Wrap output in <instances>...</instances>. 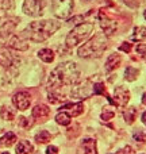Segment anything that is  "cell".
<instances>
[{"label": "cell", "mask_w": 146, "mask_h": 154, "mask_svg": "<svg viewBox=\"0 0 146 154\" xmlns=\"http://www.w3.org/2000/svg\"><path fill=\"white\" fill-rule=\"evenodd\" d=\"M79 80H80V70L74 62L60 64L56 69L51 70L50 76H49L48 80L49 93H56V95L65 97L64 95H61V89L70 87V85H74L76 82H79Z\"/></svg>", "instance_id": "obj_1"}, {"label": "cell", "mask_w": 146, "mask_h": 154, "mask_svg": "<svg viewBox=\"0 0 146 154\" xmlns=\"http://www.w3.org/2000/svg\"><path fill=\"white\" fill-rule=\"evenodd\" d=\"M61 27V23L56 20H37L31 22L22 32V37H26L34 42H43L49 39L57 30Z\"/></svg>", "instance_id": "obj_2"}, {"label": "cell", "mask_w": 146, "mask_h": 154, "mask_svg": "<svg viewBox=\"0 0 146 154\" xmlns=\"http://www.w3.org/2000/svg\"><path fill=\"white\" fill-rule=\"evenodd\" d=\"M107 35L101 34H95L87 43L79 48V56L81 58H92V57H100L107 49Z\"/></svg>", "instance_id": "obj_3"}, {"label": "cell", "mask_w": 146, "mask_h": 154, "mask_svg": "<svg viewBox=\"0 0 146 154\" xmlns=\"http://www.w3.org/2000/svg\"><path fill=\"white\" fill-rule=\"evenodd\" d=\"M92 31H93V23H91V22L80 23L79 26H76L72 31L68 34L65 43H67L68 48L72 49L74 46L79 45V43H81L84 39H87Z\"/></svg>", "instance_id": "obj_4"}, {"label": "cell", "mask_w": 146, "mask_h": 154, "mask_svg": "<svg viewBox=\"0 0 146 154\" xmlns=\"http://www.w3.org/2000/svg\"><path fill=\"white\" fill-rule=\"evenodd\" d=\"M99 22H100V26L103 29L104 34L106 35H112L115 31L118 30V26H119V22L115 18L112 14H110L106 8H101L99 11Z\"/></svg>", "instance_id": "obj_5"}, {"label": "cell", "mask_w": 146, "mask_h": 154, "mask_svg": "<svg viewBox=\"0 0 146 154\" xmlns=\"http://www.w3.org/2000/svg\"><path fill=\"white\" fill-rule=\"evenodd\" d=\"M51 7L57 18L68 19L73 10V0H51Z\"/></svg>", "instance_id": "obj_6"}, {"label": "cell", "mask_w": 146, "mask_h": 154, "mask_svg": "<svg viewBox=\"0 0 146 154\" xmlns=\"http://www.w3.org/2000/svg\"><path fill=\"white\" fill-rule=\"evenodd\" d=\"M45 3L42 0H24L23 3V12L29 16H41L43 14Z\"/></svg>", "instance_id": "obj_7"}, {"label": "cell", "mask_w": 146, "mask_h": 154, "mask_svg": "<svg viewBox=\"0 0 146 154\" xmlns=\"http://www.w3.org/2000/svg\"><path fill=\"white\" fill-rule=\"evenodd\" d=\"M129 101H130V92H129V89H126L122 85L120 87H115L112 104H115L119 108H125Z\"/></svg>", "instance_id": "obj_8"}, {"label": "cell", "mask_w": 146, "mask_h": 154, "mask_svg": "<svg viewBox=\"0 0 146 154\" xmlns=\"http://www.w3.org/2000/svg\"><path fill=\"white\" fill-rule=\"evenodd\" d=\"M20 64V58L15 54H12L8 50H0V66L5 68V69H11L15 68Z\"/></svg>", "instance_id": "obj_9"}, {"label": "cell", "mask_w": 146, "mask_h": 154, "mask_svg": "<svg viewBox=\"0 0 146 154\" xmlns=\"http://www.w3.org/2000/svg\"><path fill=\"white\" fill-rule=\"evenodd\" d=\"M12 103L18 109H20V111H26V109L30 107V104H31V95H30L29 92H26V91L18 92V93L14 95Z\"/></svg>", "instance_id": "obj_10"}, {"label": "cell", "mask_w": 146, "mask_h": 154, "mask_svg": "<svg viewBox=\"0 0 146 154\" xmlns=\"http://www.w3.org/2000/svg\"><path fill=\"white\" fill-rule=\"evenodd\" d=\"M7 45L11 49H15L19 51H24L29 49V43H27V41L23 39L22 35H11V38L7 41Z\"/></svg>", "instance_id": "obj_11"}, {"label": "cell", "mask_w": 146, "mask_h": 154, "mask_svg": "<svg viewBox=\"0 0 146 154\" xmlns=\"http://www.w3.org/2000/svg\"><path fill=\"white\" fill-rule=\"evenodd\" d=\"M50 115V108L46 104H37L33 108V116L38 120H45Z\"/></svg>", "instance_id": "obj_12"}, {"label": "cell", "mask_w": 146, "mask_h": 154, "mask_svg": "<svg viewBox=\"0 0 146 154\" xmlns=\"http://www.w3.org/2000/svg\"><path fill=\"white\" fill-rule=\"evenodd\" d=\"M19 23V18H12V19H8V20H5V23L3 24V27L0 29V37L4 38L5 35H11V32L15 30V27L18 26Z\"/></svg>", "instance_id": "obj_13"}, {"label": "cell", "mask_w": 146, "mask_h": 154, "mask_svg": "<svg viewBox=\"0 0 146 154\" xmlns=\"http://www.w3.org/2000/svg\"><path fill=\"white\" fill-rule=\"evenodd\" d=\"M120 64H122V57L118 53L111 54L106 61V70L107 72H112V70H115L116 68H119Z\"/></svg>", "instance_id": "obj_14"}, {"label": "cell", "mask_w": 146, "mask_h": 154, "mask_svg": "<svg viewBox=\"0 0 146 154\" xmlns=\"http://www.w3.org/2000/svg\"><path fill=\"white\" fill-rule=\"evenodd\" d=\"M64 111H67L70 116H79L84 112V104L82 103H74V104H68V106H64L62 107Z\"/></svg>", "instance_id": "obj_15"}, {"label": "cell", "mask_w": 146, "mask_h": 154, "mask_svg": "<svg viewBox=\"0 0 146 154\" xmlns=\"http://www.w3.org/2000/svg\"><path fill=\"white\" fill-rule=\"evenodd\" d=\"M82 147H84L85 154H98L96 141L93 138H84L82 139Z\"/></svg>", "instance_id": "obj_16"}, {"label": "cell", "mask_w": 146, "mask_h": 154, "mask_svg": "<svg viewBox=\"0 0 146 154\" xmlns=\"http://www.w3.org/2000/svg\"><path fill=\"white\" fill-rule=\"evenodd\" d=\"M33 150H34V147L29 141H20L15 147L16 154H30Z\"/></svg>", "instance_id": "obj_17"}, {"label": "cell", "mask_w": 146, "mask_h": 154, "mask_svg": "<svg viewBox=\"0 0 146 154\" xmlns=\"http://www.w3.org/2000/svg\"><path fill=\"white\" fill-rule=\"evenodd\" d=\"M137 114H138V109L135 107H129L126 108V111L123 112V118H125V122L127 125H133L137 119Z\"/></svg>", "instance_id": "obj_18"}, {"label": "cell", "mask_w": 146, "mask_h": 154, "mask_svg": "<svg viewBox=\"0 0 146 154\" xmlns=\"http://www.w3.org/2000/svg\"><path fill=\"white\" fill-rule=\"evenodd\" d=\"M56 122L61 126H69L72 122V116L67 111H60L56 116Z\"/></svg>", "instance_id": "obj_19"}, {"label": "cell", "mask_w": 146, "mask_h": 154, "mask_svg": "<svg viewBox=\"0 0 146 154\" xmlns=\"http://www.w3.org/2000/svg\"><path fill=\"white\" fill-rule=\"evenodd\" d=\"M16 142V135L14 133H7L5 135H3L2 138H0V145L2 146H7V147H10V146H12L14 143Z\"/></svg>", "instance_id": "obj_20"}, {"label": "cell", "mask_w": 146, "mask_h": 154, "mask_svg": "<svg viewBox=\"0 0 146 154\" xmlns=\"http://www.w3.org/2000/svg\"><path fill=\"white\" fill-rule=\"evenodd\" d=\"M38 57L43 62H53L54 61V51L50 49H42L38 51Z\"/></svg>", "instance_id": "obj_21"}, {"label": "cell", "mask_w": 146, "mask_h": 154, "mask_svg": "<svg viewBox=\"0 0 146 154\" xmlns=\"http://www.w3.org/2000/svg\"><path fill=\"white\" fill-rule=\"evenodd\" d=\"M0 116L4 120H14L15 119V111L8 106H3L0 109Z\"/></svg>", "instance_id": "obj_22"}, {"label": "cell", "mask_w": 146, "mask_h": 154, "mask_svg": "<svg viewBox=\"0 0 146 154\" xmlns=\"http://www.w3.org/2000/svg\"><path fill=\"white\" fill-rule=\"evenodd\" d=\"M133 41H137V42H144V41H146V27L139 26L134 29Z\"/></svg>", "instance_id": "obj_23"}, {"label": "cell", "mask_w": 146, "mask_h": 154, "mask_svg": "<svg viewBox=\"0 0 146 154\" xmlns=\"http://www.w3.org/2000/svg\"><path fill=\"white\" fill-rule=\"evenodd\" d=\"M50 139H51L50 133H49V131H46V130L39 131V133L35 135V141H37L38 143H48Z\"/></svg>", "instance_id": "obj_24"}, {"label": "cell", "mask_w": 146, "mask_h": 154, "mask_svg": "<svg viewBox=\"0 0 146 154\" xmlns=\"http://www.w3.org/2000/svg\"><path fill=\"white\" fill-rule=\"evenodd\" d=\"M138 75H139V70L133 66L126 68V70H125V79L127 80V81H134V80L138 77Z\"/></svg>", "instance_id": "obj_25"}, {"label": "cell", "mask_w": 146, "mask_h": 154, "mask_svg": "<svg viewBox=\"0 0 146 154\" xmlns=\"http://www.w3.org/2000/svg\"><path fill=\"white\" fill-rule=\"evenodd\" d=\"M114 116H115V109H112L111 107H104L103 111H101V115H100L103 122H108V120H111Z\"/></svg>", "instance_id": "obj_26"}, {"label": "cell", "mask_w": 146, "mask_h": 154, "mask_svg": "<svg viewBox=\"0 0 146 154\" xmlns=\"http://www.w3.org/2000/svg\"><path fill=\"white\" fill-rule=\"evenodd\" d=\"M12 7H14L12 0H0V19H2L3 14L10 11Z\"/></svg>", "instance_id": "obj_27"}, {"label": "cell", "mask_w": 146, "mask_h": 154, "mask_svg": "<svg viewBox=\"0 0 146 154\" xmlns=\"http://www.w3.org/2000/svg\"><path fill=\"white\" fill-rule=\"evenodd\" d=\"M33 125H34V122H33L31 119H27V118H24V116H20V118H19V126H20V127H23V128H30Z\"/></svg>", "instance_id": "obj_28"}, {"label": "cell", "mask_w": 146, "mask_h": 154, "mask_svg": "<svg viewBox=\"0 0 146 154\" xmlns=\"http://www.w3.org/2000/svg\"><path fill=\"white\" fill-rule=\"evenodd\" d=\"M131 49H133V43H130V42H123L122 45L119 46V50L120 51H126V53H130Z\"/></svg>", "instance_id": "obj_29"}, {"label": "cell", "mask_w": 146, "mask_h": 154, "mask_svg": "<svg viewBox=\"0 0 146 154\" xmlns=\"http://www.w3.org/2000/svg\"><path fill=\"white\" fill-rule=\"evenodd\" d=\"M137 51L144 60H146V45H138L137 46Z\"/></svg>", "instance_id": "obj_30"}, {"label": "cell", "mask_w": 146, "mask_h": 154, "mask_svg": "<svg viewBox=\"0 0 146 154\" xmlns=\"http://www.w3.org/2000/svg\"><path fill=\"white\" fill-rule=\"evenodd\" d=\"M134 139H135V141H139V142H145L146 135L142 133V131H137V133L134 134Z\"/></svg>", "instance_id": "obj_31"}, {"label": "cell", "mask_w": 146, "mask_h": 154, "mask_svg": "<svg viewBox=\"0 0 146 154\" xmlns=\"http://www.w3.org/2000/svg\"><path fill=\"white\" fill-rule=\"evenodd\" d=\"M116 154H133V149H131V146H125L123 149H120Z\"/></svg>", "instance_id": "obj_32"}, {"label": "cell", "mask_w": 146, "mask_h": 154, "mask_svg": "<svg viewBox=\"0 0 146 154\" xmlns=\"http://www.w3.org/2000/svg\"><path fill=\"white\" fill-rule=\"evenodd\" d=\"M46 154H58V149L56 146H49L46 149Z\"/></svg>", "instance_id": "obj_33"}, {"label": "cell", "mask_w": 146, "mask_h": 154, "mask_svg": "<svg viewBox=\"0 0 146 154\" xmlns=\"http://www.w3.org/2000/svg\"><path fill=\"white\" fill-rule=\"evenodd\" d=\"M142 123H144V125L146 126V111L144 112V114H142Z\"/></svg>", "instance_id": "obj_34"}, {"label": "cell", "mask_w": 146, "mask_h": 154, "mask_svg": "<svg viewBox=\"0 0 146 154\" xmlns=\"http://www.w3.org/2000/svg\"><path fill=\"white\" fill-rule=\"evenodd\" d=\"M142 103L146 106V93H144V96H142Z\"/></svg>", "instance_id": "obj_35"}, {"label": "cell", "mask_w": 146, "mask_h": 154, "mask_svg": "<svg viewBox=\"0 0 146 154\" xmlns=\"http://www.w3.org/2000/svg\"><path fill=\"white\" fill-rule=\"evenodd\" d=\"M2 154H10V153H8V152H4V153H2Z\"/></svg>", "instance_id": "obj_36"}, {"label": "cell", "mask_w": 146, "mask_h": 154, "mask_svg": "<svg viewBox=\"0 0 146 154\" xmlns=\"http://www.w3.org/2000/svg\"><path fill=\"white\" fill-rule=\"evenodd\" d=\"M144 16H145V19H146V11H145V12H144Z\"/></svg>", "instance_id": "obj_37"}]
</instances>
